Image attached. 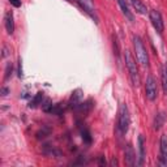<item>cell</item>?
Here are the masks:
<instances>
[{
    "mask_svg": "<svg viewBox=\"0 0 167 167\" xmlns=\"http://www.w3.org/2000/svg\"><path fill=\"white\" fill-rule=\"evenodd\" d=\"M124 56H125V65H127V69H128V73H129L132 84L136 88L140 86V75H138V68H137V64L135 62V59H133V56L128 50H125Z\"/></svg>",
    "mask_w": 167,
    "mask_h": 167,
    "instance_id": "1",
    "label": "cell"
},
{
    "mask_svg": "<svg viewBox=\"0 0 167 167\" xmlns=\"http://www.w3.org/2000/svg\"><path fill=\"white\" fill-rule=\"evenodd\" d=\"M133 46H135V51H136V55H137V59L138 62L141 63L142 67H149V55H148V51L144 43L141 41V38L138 35H135L133 37Z\"/></svg>",
    "mask_w": 167,
    "mask_h": 167,
    "instance_id": "2",
    "label": "cell"
},
{
    "mask_svg": "<svg viewBox=\"0 0 167 167\" xmlns=\"http://www.w3.org/2000/svg\"><path fill=\"white\" fill-rule=\"evenodd\" d=\"M131 124V118H129V111H128L127 104L123 103L120 106V110H119V120H118V127H119V131L121 133H127L128 128H129Z\"/></svg>",
    "mask_w": 167,
    "mask_h": 167,
    "instance_id": "3",
    "label": "cell"
},
{
    "mask_svg": "<svg viewBox=\"0 0 167 167\" xmlns=\"http://www.w3.org/2000/svg\"><path fill=\"white\" fill-rule=\"evenodd\" d=\"M81 7L84 8V10L90 16V17L96 21V24H98L99 20H98V16H97V12H96V7H94V2L93 0H77Z\"/></svg>",
    "mask_w": 167,
    "mask_h": 167,
    "instance_id": "4",
    "label": "cell"
},
{
    "mask_svg": "<svg viewBox=\"0 0 167 167\" xmlns=\"http://www.w3.org/2000/svg\"><path fill=\"white\" fill-rule=\"evenodd\" d=\"M146 97L149 101H154L157 98V81L153 76H149L146 80Z\"/></svg>",
    "mask_w": 167,
    "mask_h": 167,
    "instance_id": "5",
    "label": "cell"
},
{
    "mask_svg": "<svg viewBox=\"0 0 167 167\" xmlns=\"http://www.w3.org/2000/svg\"><path fill=\"white\" fill-rule=\"evenodd\" d=\"M149 16H150V21H152L154 29L161 34V33L163 31V27H165L163 20H162V16H161V13L158 12V10L153 9V10H150V14Z\"/></svg>",
    "mask_w": 167,
    "mask_h": 167,
    "instance_id": "6",
    "label": "cell"
},
{
    "mask_svg": "<svg viewBox=\"0 0 167 167\" xmlns=\"http://www.w3.org/2000/svg\"><path fill=\"white\" fill-rule=\"evenodd\" d=\"M159 163L162 166H167V136H162L161 138V157Z\"/></svg>",
    "mask_w": 167,
    "mask_h": 167,
    "instance_id": "7",
    "label": "cell"
},
{
    "mask_svg": "<svg viewBox=\"0 0 167 167\" xmlns=\"http://www.w3.org/2000/svg\"><path fill=\"white\" fill-rule=\"evenodd\" d=\"M4 22H5V29H7V33H8V34H13V31H14V21H13L12 12L5 13Z\"/></svg>",
    "mask_w": 167,
    "mask_h": 167,
    "instance_id": "8",
    "label": "cell"
},
{
    "mask_svg": "<svg viewBox=\"0 0 167 167\" xmlns=\"http://www.w3.org/2000/svg\"><path fill=\"white\" fill-rule=\"evenodd\" d=\"M81 98H82V90H81V89H77V90L73 92V94H72V98H71V102H69L71 108H75L76 110L77 106L81 103L80 102Z\"/></svg>",
    "mask_w": 167,
    "mask_h": 167,
    "instance_id": "9",
    "label": "cell"
},
{
    "mask_svg": "<svg viewBox=\"0 0 167 167\" xmlns=\"http://www.w3.org/2000/svg\"><path fill=\"white\" fill-rule=\"evenodd\" d=\"M135 150H133V148L131 145H128L125 148V161H127V163L129 165V166H133L135 165Z\"/></svg>",
    "mask_w": 167,
    "mask_h": 167,
    "instance_id": "10",
    "label": "cell"
},
{
    "mask_svg": "<svg viewBox=\"0 0 167 167\" xmlns=\"http://www.w3.org/2000/svg\"><path fill=\"white\" fill-rule=\"evenodd\" d=\"M131 4H132V7L136 9V12L137 13H141V14H145L148 10H146V7L144 5L140 0H129Z\"/></svg>",
    "mask_w": 167,
    "mask_h": 167,
    "instance_id": "11",
    "label": "cell"
},
{
    "mask_svg": "<svg viewBox=\"0 0 167 167\" xmlns=\"http://www.w3.org/2000/svg\"><path fill=\"white\" fill-rule=\"evenodd\" d=\"M92 107H93V101L92 99H88L86 102H84V103H80L79 106L76 107V110L77 111H80V112H89V111L92 110Z\"/></svg>",
    "mask_w": 167,
    "mask_h": 167,
    "instance_id": "12",
    "label": "cell"
},
{
    "mask_svg": "<svg viewBox=\"0 0 167 167\" xmlns=\"http://www.w3.org/2000/svg\"><path fill=\"white\" fill-rule=\"evenodd\" d=\"M138 152H140V161H138V165H142L144 162V157H145V145H144V137L140 135L138 136Z\"/></svg>",
    "mask_w": 167,
    "mask_h": 167,
    "instance_id": "13",
    "label": "cell"
},
{
    "mask_svg": "<svg viewBox=\"0 0 167 167\" xmlns=\"http://www.w3.org/2000/svg\"><path fill=\"white\" fill-rule=\"evenodd\" d=\"M118 2H119V5H120V8H121V10H123V13H124L125 17L129 20V21H132V22L135 21L132 13L129 12V9H128V5H127V3H125V0H118Z\"/></svg>",
    "mask_w": 167,
    "mask_h": 167,
    "instance_id": "14",
    "label": "cell"
},
{
    "mask_svg": "<svg viewBox=\"0 0 167 167\" xmlns=\"http://www.w3.org/2000/svg\"><path fill=\"white\" fill-rule=\"evenodd\" d=\"M42 102H43V93L39 92V93H37V94H35V97L31 99V102H30V104H29V107H30V108H35L38 104H42Z\"/></svg>",
    "mask_w": 167,
    "mask_h": 167,
    "instance_id": "15",
    "label": "cell"
},
{
    "mask_svg": "<svg viewBox=\"0 0 167 167\" xmlns=\"http://www.w3.org/2000/svg\"><path fill=\"white\" fill-rule=\"evenodd\" d=\"M163 123H165V115L162 112L157 114V116H155V120H154V129L158 131L159 128L163 125Z\"/></svg>",
    "mask_w": 167,
    "mask_h": 167,
    "instance_id": "16",
    "label": "cell"
},
{
    "mask_svg": "<svg viewBox=\"0 0 167 167\" xmlns=\"http://www.w3.org/2000/svg\"><path fill=\"white\" fill-rule=\"evenodd\" d=\"M52 107H54V106H52V102H51V99H50V98H46L42 102V110L44 111V112H50V114H51Z\"/></svg>",
    "mask_w": 167,
    "mask_h": 167,
    "instance_id": "17",
    "label": "cell"
},
{
    "mask_svg": "<svg viewBox=\"0 0 167 167\" xmlns=\"http://www.w3.org/2000/svg\"><path fill=\"white\" fill-rule=\"evenodd\" d=\"M65 103H59V104H55L52 110H51V114H56V115H60V114H63V111L65 110Z\"/></svg>",
    "mask_w": 167,
    "mask_h": 167,
    "instance_id": "18",
    "label": "cell"
},
{
    "mask_svg": "<svg viewBox=\"0 0 167 167\" xmlns=\"http://www.w3.org/2000/svg\"><path fill=\"white\" fill-rule=\"evenodd\" d=\"M162 86H163V92L167 94V64H165L162 72Z\"/></svg>",
    "mask_w": 167,
    "mask_h": 167,
    "instance_id": "19",
    "label": "cell"
},
{
    "mask_svg": "<svg viewBox=\"0 0 167 167\" xmlns=\"http://www.w3.org/2000/svg\"><path fill=\"white\" fill-rule=\"evenodd\" d=\"M81 136H82V140L85 144H92V136H90V132H89L88 129H82L81 131Z\"/></svg>",
    "mask_w": 167,
    "mask_h": 167,
    "instance_id": "20",
    "label": "cell"
},
{
    "mask_svg": "<svg viewBox=\"0 0 167 167\" xmlns=\"http://www.w3.org/2000/svg\"><path fill=\"white\" fill-rule=\"evenodd\" d=\"M12 69H13V65H12V63H8L7 64V67H5V76H4V80L7 81L9 77H10V75H12Z\"/></svg>",
    "mask_w": 167,
    "mask_h": 167,
    "instance_id": "21",
    "label": "cell"
},
{
    "mask_svg": "<svg viewBox=\"0 0 167 167\" xmlns=\"http://www.w3.org/2000/svg\"><path fill=\"white\" fill-rule=\"evenodd\" d=\"M112 44H114V54L119 58V51H120L119 50V43H118V39H116L115 37L112 38Z\"/></svg>",
    "mask_w": 167,
    "mask_h": 167,
    "instance_id": "22",
    "label": "cell"
},
{
    "mask_svg": "<svg viewBox=\"0 0 167 167\" xmlns=\"http://www.w3.org/2000/svg\"><path fill=\"white\" fill-rule=\"evenodd\" d=\"M48 133H50V129H48V128H44L43 131H39V132L37 133V137H38V138H41V137H46V135H48Z\"/></svg>",
    "mask_w": 167,
    "mask_h": 167,
    "instance_id": "23",
    "label": "cell"
},
{
    "mask_svg": "<svg viewBox=\"0 0 167 167\" xmlns=\"http://www.w3.org/2000/svg\"><path fill=\"white\" fill-rule=\"evenodd\" d=\"M9 3L12 4L13 7H16V8L21 7V0H9Z\"/></svg>",
    "mask_w": 167,
    "mask_h": 167,
    "instance_id": "24",
    "label": "cell"
},
{
    "mask_svg": "<svg viewBox=\"0 0 167 167\" xmlns=\"http://www.w3.org/2000/svg\"><path fill=\"white\" fill-rule=\"evenodd\" d=\"M0 93H2V96H3V97H7L8 94H9V89H8V88H2Z\"/></svg>",
    "mask_w": 167,
    "mask_h": 167,
    "instance_id": "25",
    "label": "cell"
},
{
    "mask_svg": "<svg viewBox=\"0 0 167 167\" xmlns=\"http://www.w3.org/2000/svg\"><path fill=\"white\" fill-rule=\"evenodd\" d=\"M24 73H22V64H21V59H20V64H18V77H22Z\"/></svg>",
    "mask_w": 167,
    "mask_h": 167,
    "instance_id": "26",
    "label": "cell"
},
{
    "mask_svg": "<svg viewBox=\"0 0 167 167\" xmlns=\"http://www.w3.org/2000/svg\"><path fill=\"white\" fill-rule=\"evenodd\" d=\"M7 55H8V48L4 46V47H3V55H2V56H3V58H5Z\"/></svg>",
    "mask_w": 167,
    "mask_h": 167,
    "instance_id": "27",
    "label": "cell"
},
{
    "mask_svg": "<svg viewBox=\"0 0 167 167\" xmlns=\"http://www.w3.org/2000/svg\"><path fill=\"white\" fill-rule=\"evenodd\" d=\"M99 165H101V166H104L106 165V159H104V157H101V158H99V162H98Z\"/></svg>",
    "mask_w": 167,
    "mask_h": 167,
    "instance_id": "28",
    "label": "cell"
},
{
    "mask_svg": "<svg viewBox=\"0 0 167 167\" xmlns=\"http://www.w3.org/2000/svg\"><path fill=\"white\" fill-rule=\"evenodd\" d=\"M111 165H114V166H118V161H116V159L114 158L112 161H111Z\"/></svg>",
    "mask_w": 167,
    "mask_h": 167,
    "instance_id": "29",
    "label": "cell"
}]
</instances>
